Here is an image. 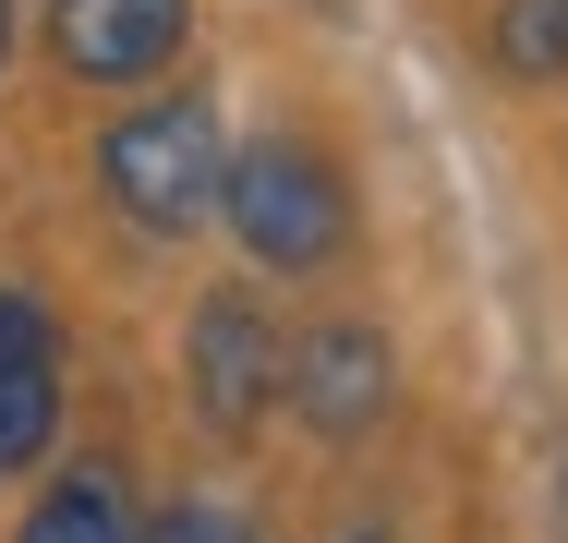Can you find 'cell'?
I'll use <instances>...</instances> for the list:
<instances>
[{"mask_svg": "<svg viewBox=\"0 0 568 543\" xmlns=\"http://www.w3.org/2000/svg\"><path fill=\"white\" fill-rule=\"evenodd\" d=\"M496 61L520 85H557L568 73V0H496Z\"/></svg>", "mask_w": 568, "mask_h": 543, "instance_id": "8", "label": "cell"}, {"mask_svg": "<svg viewBox=\"0 0 568 543\" xmlns=\"http://www.w3.org/2000/svg\"><path fill=\"white\" fill-rule=\"evenodd\" d=\"M230 229H242L254 266L315 278V266L351 242V194H339V170H327L315 145L266 133V145H242V170H230Z\"/></svg>", "mask_w": 568, "mask_h": 543, "instance_id": "2", "label": "cell"}, {"mask_svg": "<svg viewBox=\"0 0 568 543\" xmlns=\"http://www.w3.org/2000/svg\"><path fill=\"white\" fill-rule=\"evenodd\" d=\"M278 399H291V387H278V326L254 315V290H219V303L194 315V411L242 447Z\"/></svg>", "mask_w": 568, "mask_h": 543, "instance_id": "4", "label": "cell"}, {"mask_svg": "<svg viewBox=\"0 0 568 543\" xmlns=\"http://www.w3.org/2000/svg\"><path fill=\"white\" fill-rule=\"evenodd\" d=\"M557 508H568V459H557Z\"/></svg>", "mask_w": 568, "mask_h": 543, "instance_id": "12", "label": "cell"}, {"mask_svg": "<svg viewBox=\"0 0 568 543\" xmlns=\"http://www.w3.org/2000/svg\"><path fill=\"white\" fill-rule=\"evenodd\" d=\"M194 37V0H49V49L85 85H145Z\"/></svg>", "mask_w": 568, "mask_h": 543, "instance_id": "3", "label": "cell"}, {"mask_svg": "<svg viewBox=\"0 0 568 543\" xmlns=\"http://www.w3.org/2000/svg\"><path fill=\"white\" fill-rule=\"evenodd\" d=\"M49 434H61V362H24V375H0V471L49 459Z\"/></svg>", "mask_w": 568, "mask_h": 543, "instance_id": "7", "label": "cell"}, {"mask_svg": "<svg viewBox=\"0 0 568 543\" xmlns=\"http://www.w3.org/2000/svg\"><path fill=\"white\" fill-rule=\"evenodd\" d=\"M98 182L121 194V217H133V229H206V217H230L219 109H206V98H145L133 121H110Z\"/></svg>", "mask_w": 568, "mask_h": 543, "instance_id": "1", "label": "cell"}, {"mask_svg": "<svg viewBox=\"0 0 568 543\" xmlns=\"http://www.w3.org/2000/svg\"><path fill=\"white\" fill-rule=\"evenodd\" d=\"M24 543H133V520H121V483L98 471V459H85V471H61V483L37 495Z\"/></svg>", "mask_w": 568, "mask_h": 543, "instance_id": "6", "label": "cell"}, {"mask_svg": "<svg viewBox=\"0 0 568 543\" xmlns=\"http://www.w3.org/2000/svg\"><path fill=\"white\" fill-rule=\"evenodd\" d=\"M24 362H61V338H49V315L24 290H0V375H24Z\"/></svg>", "mask_w": 568, "mask_h": 543, "instance_id": "9", "label": "cell"}, {"mask_svg": "<svg viewBox=\"0 0 568 543\" xmlns=\"http://www.w3.org/2000/svg\"><path fill=\"white\" fill-rule=\"evenodd\" d=\"M145 543H254V532H242V508H206V495H194V508H170Z\"/></svg>", "mask_w": 568, "mask_h": 543, "instance_id": "10", "label": "cell"}, {"mask_svg": "<svg viewBox=\"0 0 568 543\" xmlns=\"http://www.w3.org/2000/svg\"><path fill=\"white\" fill-rule=\"evenodd\" d=\"M0 61H12V0H0Z\"/></svg>", "mask_w": 568, "mask_h": 543, "instance_id": "11", "label": "cell"}, {"mask_svg": "<svg viewBox=\"0 0 568 543\" xmlns=\"http://www.w3.org/2000/svg\"><path fill=\"white\" fill-rule=\"evenodd\" d=\"M291 411L351 447V434L387 411V338H375V326H315V338L291 350Z\"/></svg>", "mask_w": 568, "mask_h": 543, "instance_id": "5", "label": "cell"}]
</instances>
